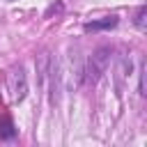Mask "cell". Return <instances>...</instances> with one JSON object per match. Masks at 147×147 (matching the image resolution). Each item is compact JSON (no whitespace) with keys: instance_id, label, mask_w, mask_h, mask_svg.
<instances>
[{"instance_id":"obj_3","label":"cell","mask_w":147,"mask_h":147,"mask_svg":"<svg viewBox=\"0 0 147 147\" xmlns=\"http://www.w3.org/2000/svg\"><path fill=\"white\" fill-rule=\"evenodd\" d=\"M0 138H14V124L9 119L0 122Z\"/></svg>"},{"instance_id":"obj_2","label":"cell","mask_w":147,"mask_h":147,"mask_svg":"<svg viewBox=\"0 0 147 147\" xmlns=\"http://www.w3.org/2000/svg\"><path fill=\"white\" fill-rule=\"evenodd\" d=\"M117 25V18L110 16V18H103V21H94V23H87L85 30L87 32H94V30H103V28H115Z\"/></svg>"},{"instance_id":"obj_1","label":"cell","mask_w":147,"mask_h":147,"mask_svg":"<svg viewBox=\"0 0 147 147\" xmlns=\"http://www.w3.org/2000/svg\"><path fill=\"white\" fill-rule=\"evenodd\" d=\"M106 64H108V48H101V51H96L94 55H92V60H90V69H87V78L94 83V80H99V76L106 71Z\"/></svg>"}]
</instances>
